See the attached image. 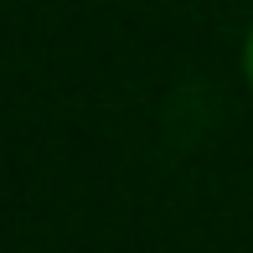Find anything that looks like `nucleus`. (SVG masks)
Here are the masks:
<instances>
[{
	"instance_id": "f257e3e1",
	"label": "nucleus",
	"mask_w": 253,
	"mask_h": 253,
	"mask_svg": "<svg viewBox=\"0 0 253 253\" xmlns=\"http://www.w3.org/2000/svg\"><path fill=\"white\" fill-rule=\"evenodd\" d=\"M248 78H253V37H248Z\"/></svg>"
}]
</instances>
